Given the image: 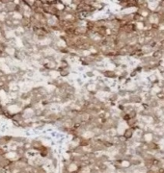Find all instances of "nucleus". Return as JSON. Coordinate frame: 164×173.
I'll list each match as a JSON object with an SVG mask.
<instances>
[{"instance_id":"obj_3","label":"nucleus","mask_w":164,"mask_h":173,"mask_svg":"<svg viewBox=\"0 0 164 173\" xmlns=\"http://www.w3.org/2000/svg\"><path fill=\"white\" fill-rule=\"evenodd\" d=\"M5 154H6L5 150H3L2 148H0V158H1V157H3V156H4Z\"/></svg>"},{"instance_id":"obj_6","label":"nucleus","mask_w":164,"mask_h":173,"mask_svg":"<svg viewBox=\"0 0 164 173\" xmlns=\"http://www.w3.org/2000/svg\"><path fill=\"white\" fill-rule=\"evenodd\" d=\"M158 96H160V97H164V94H158Z\"/></svg>"},{"instance_id":"obj_4","label":"nucleus","mask_w":164,"mask_h":173,"mask_svg":"<svg viewBox=\"0 0 164 173\" xmlns=\"http://www.w3.org/2000/svg\"><path fill=\"white\" fill-rule=\"evenodd\" d=\"M157 173H164V167H159L157 169Z\"/></svg>"},{"instance_id":"obj_1","label":"nucleus","mask_w":164,"mask_h":173,"mask_svg":"<svg viewBox=\"0 0 164 173\" xmlns=\"http://www.w3.org/2000/svg\"><path fill=\"white\" fill-rule=\"evenodd\" d=\"M159 163H160V161L157 160V159H153V160H151V164L153 165V166L159 165Z\"/></svg>"},{"instance_id":"obj_5","label":"nucleus","mask_w":164,"mask_h":173,"mask_svg":"<svg viewBox=\"0 0 164 173\" xmlns=\"http://www.w3.org/2000/svg\"><path fill=\"white\" fill-rule=\"evenodd\" d=\"M160 53H159L158 51H157V52H155V53H154V54H153V57H160Z\"/></svg>"},{"instance_id":"obj_2","label":"nucleus","mask_w":164,"mask_h":173,"mask_svg":"<svg viewBox=\"0 0 164 173\" xmlns=\"http://www.w3.org/2000/svg\"><path fill=\"white\" fill-rule=\"evenodd\" d=\"M131 136H132L131 130H126V133H125V137H126V139H129V138H131Z\"/></svg>"}]
</instances>
